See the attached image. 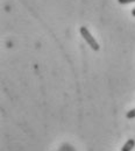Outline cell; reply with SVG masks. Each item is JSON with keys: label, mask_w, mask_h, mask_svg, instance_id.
Here are the masks:
<instances>
[{"label": "cell", "mask_w": 135, "mask_h": 151, "mask_svg": "<svg viewBox=\"0 0 135 151\" xmlns=\"http://www.w3.org/2000/svg\"><path fill=\"white\" fill-rule=\"evenodd\" d=\"M79 33H80V35L83 36V38L85 40V42L91 47V49H92V50L98 51V50L100 49V47H99L98 42L96 41V38L91 35V33L89 32V29H87L86 27H84V26H83V27H80V28H79Z\"/></svg>", "instance_id": "6da1fadb"}, {"label": "cell", "mask_w": 135, "mask_h": 151, "mask_svg": "<svg viewBox=\"0 0 135 151\" xmlns=\"http://www.w3.org/2000/svg\"><path fill=\"white\" fill-rule=\"evenodd\" d=\"M135 147V141L134 139H128L125 144H123V147L121 148V151H132L133 149H134Z\"/></svg>", "instance_id": "7a4b0ae2"}, {"label": "cell", "mask_w": 135, "mask_h": 151, "mask_svg": "<svg viewBox=\"0 0 135 151\" xmlns=\"http://www.w3.org/2000/svg\"><path fill=\"white\" fill-rule=\"evenodd\" d=\"M126 117H127L128 120H132V119H135V108H133V109H131L129 112H127V114H126Z\"/></svg>", "instance_id": "3957f363"}, {"label": "cell", "mask_w": 135, "mask_h": 151, "mask_svg": "<svg viewBox=\"0 0 135 151\" xmlns=\"http://www.w3.org/2000/svg\"><path fill=\"white\" fill-rule=\"evenodd\" d=\"M119 4H122V5H126V4H132L135 2V0H118Z\"/></svg>", "instance_id": "277c9868"}, {"label": "cell", "mask_w": 135, "mask_h": 151, "mask_svg": "<svg viewBox=\"0 0 135 151\" xmlns=\"http://www.w3.org/2000/svg\"><path fill=\"white\" fill-rule=\"evenodd\" d=\"M132 15L135 17V8H133V11H132Z\"/></svg>", "instance_id": "5b68a950"}]
</instances>
